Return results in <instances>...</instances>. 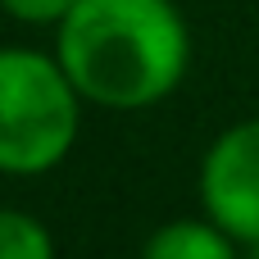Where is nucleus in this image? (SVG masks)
Masks as SVG:
<instances>
[{
    "label": "nucleus",
    "mask_w": 259,
    "mask_h": 259,
    "mask_svg": "<svg viewBox=\"0 0 259 259\" xmlns=\"http://www.w3.org/2000/svg\"><path fill=\"white\" fill-rule=\"evenodd\" d=\"M55 55L82 100L146 109L187 77L191 36L173 0H77L59 23Z\"/></svg>",
    "instance_id": "nucleus-1"
},
{
    "label": "nucleus",
    "mask_w": 259,
    "mask_h": 259,
    "mask_svg": "<svg viewBox=\"0 0 259 259\" xmlns=\"http://www.w3.org/2000/svg\"><path fill=\"white\" fill-rule=\"evenodd\" d=\"M82 127V91L59 55L0 50V173L41 178L59 168Z\"/></svg>",
    "instance_id": "nucleus-2"
},
{
    "label": "nucleus",
    "mask_w": 259,
    "mask_h": 259,
    "mask_svg": "<svg viewBox=\"0 0 259 259\" xmlns=\"http://www.w3.org/2000/svg\"><path fill=\"white\" fill-rule=\"evenodd\" d=\"M200 205L241 246L259 241V118L228 127L200 159Z\"/></svg>",
    "instance_id": "nucleus-3"
},
{
    "label": "nucleus",
    "mask_w": 259,
    "mask_h": 259,
    "mask_svg": "<svg viewBox=\"0 0 259 259\" xmlns=\"http://www.w3.org/2000/svg\"><path fill=\"white\" fill-rule=\"evenodd\" d=\"M237 246L241 241L205 214V219H173L155 228L141 259H241Z\"/></svg>",
    "instance_id": "nucleus-4"
},
{
    "label": "nucleus",
    "mask_w": 259,
    "mask_h": 259,
    "mask_svg": "<svg viewBox=\"0 0 259 259\" xmlns=\"http://www.w3.org/2000/svg\"><path fill=\"white\" fill-rule=\"evenodd\" d=\"M0 259H55V241L46 223L27 209L0 205Z\"/></svg>",
    "instance_id": "nucleus-5"
},
{
    "label": "nucleus",
    "mask_w": 259,
    "mask_h": 259,
    "mask_svg": "<svg viewBox=\"0 0 259 259\" xmlns=\"http://www.w3.org/2000/svg\"><path fill=\"white\" fill-rule=\"evenodd\" d=\"M73 5H77V0H0V9H9V18L32 23V27H46V23L59 27Z\"/></svg>",
    "instance_id": "nucleus-6"
},
{
    "label": "nucleus",
    "mask_w": 259,
    "mask_h": 259,
    "mask_svg": "<svg viewBox=\"0 0 259 259\" xmlns=\"http://www.w3.org/2000/svg\"><path fill=\"white\" fill-rule=\"evenodd\" d=\"M241 259H259V241H246V255Z\"/></svg>",
    "instance_id": "nucleus-7"
}]
</instances>
